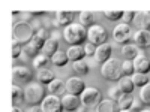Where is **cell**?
Listing matches in <instances>:
<instances>
[{
  "label": "cell",
  "instance_id": "ee69618b",
  "mask_svg": "<svg viewBox=\"0 0 150 112\" xmlns=\"http://www.w3.org/2000/svg\"><path fill=\"white\" fill-rule=\"evenodd\" d=\"M44 14V10H32V15L33 17H39V15H42Z\"/></svg>",
  "mask_w": 150,
  "mask_h": 112
},
{
  "label": "cell",
  "instance_id": "b9f144b4",
  "mask_svg": "<svg viewBox=\"0 0 150 112\" xmlns=\"http://www.w3.org/2000/svg\"><path fill=\"white\" fill-rule=\"evenodd\" d=\"M21 21L23 22H32L33 21V15H32V12H21Z\"/></svg>",
  "mask_w": 150,
  "mask_h": 112
},
{
  "label": "cell",
  "instance_id": "ab89813d",
  "mask_svg": "<svg viewBox=\"0 0 150 112\" xmlns=\"http://www.w3.org/2000/svg\"><path fill=\"white\" fill-rule=\"evenodd\" d=\"M42 21H39V20H33L32 22H30V26H32V29H33V32H35V34L39 32V30H42L44 29V26H42Z\"/></svg>",
  "mask_w": 150,
  "mask_h": 112
},
{
  "label": "cell",
  "instance_id": "484cf974",
  "mask_svg": "<svg viewBox=\"0 0 150 112\" xmlns=\"http://www.w3.org/2000/svg\"><path fill=\"white\" fill-rule=\"evenodd\" d=\"M69 61V58H68V54L66 52H63V51H59L51 57V63L54 64V66H59V67H62V66H66V63Z\"/></svg>",
  "mask_w": 150,
  "mask_h": 112
},
{
  "label": "cell",
  "instance_id": "1f68e13d",
  "mask_svg": "<svg viewBox=\"0 0 150 112\" xmlns=\"http://www.w3.org/2000/svg\"><path fill=\"white\" fill-rule=\"evenodd\" d=\"M138 99L147 106H150V82L147 85H144L143 88H140V94H138Z\"/></svg>",
  "mask_w": 150,
  "mask_h": 112
},
{
  "label": "cell",
  "instance_id": "9c48e42d",
  "mask_svg": "<svg viewBox=\"0 0 150 112\" xmlns=\"http://www.w3.org/2000/svg\"><path fill=\"white\" fill-rule=\"evenodd\" d=\"M12 79H14V85L32 82V72L26 66H15L12 69Z\"/></svg>",
  "mask_w": 150,
  "mask_h": 112
},
{
  "label": "cell",
  "instance_id": "2e32d148",
  "mask_svg": "<svg viewBox=\"0 0 150 112\" xmlns=\"http://www.w3.org/2000/svg\"><path fill=\"white\" fill-rule=\"evenodd\" d=\"M66 91V82H63L62 79L56 78L51 84H48V93L51 96H63Z\"/></svg>",
  "mask_w": 150,
  "mask_h": 112
},
{
  "label": "cell",
  "instance_id": "30bf717a",
  "mask_svg": "<svg viewBox=\"0 0 150 112\" xmlns=\"http://www.w3.org/2000/svg\"><path fill=\"white\" fill-rule=\"evenodd\" d=\"M87 88L86 87V82L81 79V78H69L66 81V93L68 94H72V96H81L83 91Z\"/></svg>",
  "mask_w": 150,
  "mask_h": 112
},
{
  "label": "cell",
  "instance_id": "60d3db41",
  "mask_svg": "<svg viewBox=\"0 0 150 112\" xmlns=\"http://www.w3.org/2000/svg\"><path fill=\"white\" fill-rule=\"evenodd\" d=\"M141 106H143V102L140 100V99H134V103H132L131 111H132V112H141V111H143Z\"/></svg>",
  "mask_w": 150,
  "mask_h": 112
},
{
  "label": "cell",
  "instance_id": "8d00e7d4",
  "mask_svg": "<svg viewBox=\"0 0 150 112\" xmlns=\"http://www.w3.org/2000/svg\"><path fill=\"white\" fill-rule=\"evenodd\" d=\"M110 99L111 100H114V102H119V99L123 96V93H122V90L119 88V87H112V88H110Z\"/></svg>",
  "mask_w": 150,
  "mask_h": 112
},
{
  "label": "cell",
  "instance_id": "8992f818",
  "mask_svg": "<svg viewBox=\"0 0 150 112\" xmlns=\"http://www.w3.org/2000/svg\"><path fill=\"white\" fill-rule=\"evenodd\" d=\"M81 103L83 106H98L104 99H102V93L99 91L95 87H87L81 94Z\"/></svg>",
  "mask_w": 150,
  "mask_h": 112
},
{
  "label": "cell",
  "instance_id": "603a6c76",
  "mask_svg": "<svg viewBox=\"0 0 150 112\" xmlns=\"http://www.w3.org/2000/svg\"><path fill=\"white\" fill-rule=\"evenodd\" d=\"M59 51V41H54V39H50L45 42V46H44V49H42V52L47 55V57H53L56 52Z\"/></svg>",
  "mask_w": 150,
  "mask_h": 112
},
{
  "label": "cell",
  "instance_id": "5bb4252c",
  "mask_svg": "<svg viewBox=\"0 0 150 112\" xmlns=\"http://www.w3.org/2000/svg\"><path fill=\"white\" fill-rule=\"evenodd\" d=\"M111 52H112V46L107 42V43H104V45H101V46H98L96 54H95V60L98 61V63L104 64V63H107V61L110 60Z\"/></svg>",
  "mask_w": 150,
  "mask_h": 112
},
{
  "label": "cell",
  "instance_id": "4fadbf2b",
  "mask_svg": "<svg viewBox=\"0 0 150 112\" xmlns=\"http://www.w3.org/2000/svg\"><path fill=\"white\" fill-rule=\"evenodd\" d=\"M134 67H135V73L147 75V72H150V60L146 57L144 51H140L138 57L134 60Z\"/></svg>",
  "mask_w": 150,
  "mask_h": 112
},
{
  "label": "cell",
  "instance_id": "8fae6325",
  "mask_svg": "<svg viewBox=\"0 0 150 112\" xmlns=\"http://www.w3.org/2000/svg\"><path fill=\"white\" fill-rule=\"evenodd\" d=\"M62 103H63V109L66 112H77L81 108V99L78 96H72V94H66L62 97Z\"/></svg>",
  "mask_w": 150,
  "mask_h": 112
},
{
  "label": "cell",
  "instance_id": "ffe728a7",
  "mask_svg": "<svg viewBox=\"0 0 150 112\" xmlns=\"http://www.w3.org/2000/svg\"><path fill=\"white\" fill-rule=\"evenodd\" d=\"M66 54H68V58L72 60L74 63H75V61H80V60H83L84 55H86L84 46H81V45H78V46H69L68 51H66Z\"/></svg>",
  "mask_w": 150,
  "mask_h": 112
},
{
  "label": "cell",
  "instance_id": "f1b7e54d",
  "mask_svg": "<svg viewBox=\"0 0 150 112\" xmlns=\"http://www.w3.org/2000/svg\"><path fill=\"white\" fill-rule=\"evenodd\" d=\"M38 52H39V51H36L32 45H26V46L23 48L21 58H23V61H27V60H32V61H33V58L38 55Z\"/></svg>",
  "mask_w": 150,
  "mask_h": 112
},
{
  "label": "cell",
  "instance_id": "d4e9b609",
  "mask_svg": "<svg viewBox=\"0 0 150 112\" xmlns=\"http://www.w3.org/2000/svg\"><path fill=\"white\" fill-rule=\"evenodd\" d=\"M54 73L50 70V69H42V70H38V81L41 84H51L54 81Z\"/></svg>",
  "mask_w": 150,
  "mask_h": 112
},
{
  "label": "cell",
  "instance_id": "7bdbcfd3",
  "mask_svg": "<svg viewBox=\"0 0 150 112\" xmlns=\"http://www.w3.org/2000/svg\"><path fill=\"white\" fill-rule=\"evenodd\" d=\"M51 39L59 41V39H60V33H59V32H51Z\"/></svg>",
  "mask_w": 150,
  "mask_h": 112
},
{
  "label": "cell",
  "instance_id": "f35d334b",
  "mask_svg": "<svg viewBox=\"0 0 150 112\" xmlns=\"http://www.w3.org/2000/svg\"><path fill=\"white\" fill-rule=\"evenodd\" d=\"M134 18H135V12L134 10H125L123 12V17H122L123 24H128V26H129V22L134 21Z\"/></svg>",
  "mask_w": 150,
  "mask_h": 112
},
{
  "label": "cell",
  "instance_id": "f6af8a7d",
  "mask_svg": "<svg viewBox=\"0 0 150 112\" xmlns=\"http://www.w3.org/2000/svg\"><path fill=\"white\" fill-rule=\"evenodd\" d=\"M30 112H44V111H42V108H35L33 106V108H30Z\"/></svg>",
  "mask_w": 150,
  "mask_h": 112
},
{
  "label": "cell",
  "instance_id": "ac0fdd59",
  "mask_svg": "<svg viewBox=\"0 0 150 112\" xmlns=\"http://www.w3.org/2000/svg\"><path fill=\"white\" fill-rule=\"evenodd\" d=\"M96 112H120V108L117 102L111 100V99H105L96 106Z\"/></svg>",
  "mask_w": 150,
  "mask_h": 112
},
{
  "label": "cell",
  "instance_id": "5b68a950",
  "mask_svg": "<svg viewBox=\"0 0 150 112\" xmlns=\"http://www.w3.org/2000/svg\"><path fill=\"white\" fill-rule=\"evenodd\" d=\"M87 39H89V42L93 43L95 46H101V45L107 43L108 33L102 26H93L90 29H87Z\"/></svg>",
  "mask_w": 150,
  "mask_h": 112
},
{
  "label": "cell",
  "instance_id": "7dc6e473",
  "mask_svg": "<svg viewBox=\"0 0 150 112\" xmlns=\"http://www.w3.org/2000/svg\"><path fill=\"white\" fill-rule=\"evenodd\" d=\"M18 14H20V10H12V15H14V17L18 15Z\"/></svg>",
  "mask_w": 150,
  "mask_h": 112
},
{
  "label": "cell",
  "instance_id": "7c38bea8",
  "mask_svg": "<svg viewBox=\"0 0 150 112\" xmlns=\"http://www.w3.org/2000/svg\"><path fill=\"white\" fill-rule=\"evenodd\" d=\"M134 42L141 51H144L146 48H150V30H138L134 33Z\"/></svg>",
  "mask_w": 150,
  "mask_h": 112
},
{
  "label": "cell",
  "instance_id": "d590c367",
  "mask_svg": "<svg viewBox=\"0 0 150 112\" xmlns=\"http://www.w3.org/2000/svg\"><path fill=\"white\" fill-rule=\"evenodd\" d=\"M23 48H24V45H21L20 42H17V41L12 42V57H14V58L21 57V54H23Z\"/></svg>",
  "mask_w": 150,
  "mask_h": 112
},
{
  "label": "cell",
  "instance_id": "4316f807",
  "mask_svg": "<svg viewBox=\"0 0 150 112\" xmlns=\"http://www.w3.org/2000/svg\"><path fill=\"white\" fill-rule=\"evenodd\" d=\"M24 100V90H21L18 85H12V103L14 106H18Z\"/></svg>",
  "mask_w": 150,
  "mask_h": 112
},
{
  "label": "cell",
  "instance_id": "6da1fadb",
  "mask_svg": "<svg viewBox=\"0 0 150 112\" xmlns=\"http://www.w3.org/2000/svg\"><path fill=\"white\" fill-rule=\"evenodd\" d=\"M62 37L71 46H78L87 39V29L81 24H71L63 29Z\"/></svg>",
  "mask_w": 150,
  "mask_h": 112
},
{
  "label": "cell",
  "instance_id": "4dcf8cb0",
  "mask_svg": "<svg viewBox=\"0 0 150 112\" xmlns=\"http://www.w3.org/2000/svg\"><path fill=\"white\" fill-rule=\"evenodd\" d=\"M132 103H134V97L131 94H123L120 99H119V108L120 109H131L132 108Z\"/></svg>",
  "mask_w": 150,
  "mask_h": 112
},
{
  "label": "cell",
  "instance_id": "277c9868",
  "mask_svg": "<svg viewBox=\"0 0 150 112\" xmlns=\"http://www.w3.org/2000/svg\"><path fill=\"white\" fill-rule=\"evenodd\" d=\"M101 75L108 81H120L125 76L123 70H122V64L117 60H111V58L107 61V63L102 64Z\"/></svg>",
  "mask_w": 150,
  "mask_h": 112
},
{
  "label": "cell",
  "instance_id": "9a60e30c",
  "mask_svg": "<svg viewBox=\"0 0 150 112\" xmlns=\"http://www.w3.org/2000/svg\"><path fill=\"white\" fill-rule=\"evenodd\" d=\"M134 24L140 30H149L150 29V12H146V10L135 12Z\"/></svg>",
  "mask_w": 150,
  "mask_h": 112
},
{
  "label": "cell",
  "instance_id": "ba28073f",
  "mask_svg": "<svg viewBox=\"0 0 150 112\" xmlns=\"http://www.w3.org/2000/svg\"><path fill=\"white\" fill-rule=\"evenodd\" d=\"M41 108L44 112H63V103H62V99L57 96H47L44 99V102L41 103Z\"/></svg>",
  "mask_w": 150,
  "mask_h": 112
},
{
  "label": "cell",
  "instance_id": "52a82bcc",
  "mask_svg": "<svg viewBox=\"0 0 150 112\" xmlns=\"http://www.w3.org/2000/svg\"><path fill=\"white\" fill-rule=\"evenodd\" d=\"M112 37H114V41L117 43L128 45L129 41L134 37V33L128 24H117L114 27V30H112Z\"/></svg>",
  "mask_w": 150,
  "mask_h": 112
},
{
  "label": "cell",
  "instance_id": "836d02e7",
  "mask_svg": "<svg viewBox=\"0 0 150 112\" xmlns=\"http://www.w3.org/2000/svg\"><path fill=\"white\" fill-rule=\"evenodd\" d=\"M45 42H47V41H44L42 37H39L38 34H35V36H33V39L30 41L29 45H32V46L36 49V51H42L44 46H45Z\"/></svg>",
  "mask_w": 150,
  "mask_h": 112
},
{
  "label": "cell",
  "instance_id": "3957f363",
  "mask_svg": "<svg viewBox=\"0 0 150 112\" xmlns=\"http://www.w3.org/2000/svg\"><path fill=\"white\" fill-rule=\"evenodd\" d=\"M12 34H14V41L20 42L21 45H29L30 41L33 39V36H35V32L32 29V26L29 22H15L14 24V29H12Z\"/></svg>",
  "mask_w": 150,
  "mask_h": 112
},
{
  "label": "cell",
  "instance_id": "c3c4849f",
  "mask_svg": "<svg viewBox=\"0 0 150 112\" xmlns=\"http://www.w3.org/2000/svg\"><path fill=\"white\" fill-rule=\"evenodd\" d=\"M120 112H132L131 109H120Z\"/></svg>",
  "mask_w": 150,
  "mask_h": 112
},
{
  "label": "cell",
  "instance_id": "e0dca14e",
  "mask_svg": "<svg viewBox=\"0 0 150 112\" xmlns=\"http://www.w3.org/2000/svg\"><path fill=\"white\" fill-rule=\"evenodd\" d=\"M56 21L59 22V26H71V24H74V12L71 10H60V12H56L54 15Z\"/></svg>",
  "mask_w": 150,
  "mask_h": 112
},
{
  "label": "cell",
  "instance_id": "bcb514c9",
  "mask_svg": "<svg viewBox=\"0 0 150 112\" xmlns=\"http://www.w3.org/2000/svg\"><path fill=\"white\" fill-rule=\"evenodd\" d=\"M12 112H24L21 108H18V106H14V108H12Z\"/></svg>",
  "mask_w": 150,
  "mask_h": 112
},
{
  "label": "cell",
  "instance_id": "7402d4cb",
  "mask_svg": "<svg viewBox=\"0 0 150 112\" xmlns=\"http://www.w3.org/2000/svg\"><path fill=\"white\" fill-rule=\"evenodd\" d=\"M119 88L122 90L123 94H131L135 88V84L132 81L131 76H123L120 81H119Z\"/></svg>",
  "mask_w": 150,
  "mask_h": 112
},
{
  "label": "cell",
  "instance_id": "44dd1931",
  "mask_svg": "<svg viewBox=\"0 0 150 112\" xmlns=\"http://www.w3.org/2000/svg\"><path fill=\"white\" fill-rule=\"evenodd\" d=\"M80 24L84 26L86 29H90L93 26H96V15L93 12H89V10H84L80 14Z\"/></svg>",
  "mask_w": 150,
  "mask_h": 112
},
{
  "label": "cell",
  "instance_id": "681fc988",
  "mask_svg": "<svg viewBox=\"0 0 150 112\" xmlns=\"http://www.w3.org/2000/svg\"><path fill=\"white\" fill-rule=\"evenodd\" d=\"M77 112H84V108H83V106H81V108H80V109H78V111H77Z\"/></svg>",
  "mask_w": 150,
  "mask_h": 112
},
{
  "label": "cell",
  "instance_id": "74e56055",
  "mask_svg": "<svg viewBox=\"0 0 150 112\" xmlns=\"http://www.w3.org/2000/svg\"><path fill=\"white\" fill-rule=\"evenodd\" d=\"M96 49H98V46H95V45L90 43V42H87V43L84 45V52H86L87 57H93V55L96 54Z\"/></svg>",
  "mask_w": 150,
  "mask_h": 112
},
{
  "label": "cell",
  "instance_id": "83f0119b",
  "mask_svg": "<svg viewBox=\"0 0 150 112\" xmlns=\"http://www.w3.org/2000/svg\"><path fill=\"white\" fill-rule=\"evenodd\" d=\"M72 67H74V70L77 72L78 75H87V73H89V70H90V67H89V63H87L86 60L75 61V63L72 64Z\"/></svg>",
  "mask_w": 150,
  "mask_h": 112
},
{
  "label": "cell",
  "instance_id": "7a4b0ae2",
  "mask_svg": "<svg viewBox=\"0 0 150 112\" xmlns=\"http://www.w3.org/2000/svg\"><path fill=\"white\" fill-rule=\"evenodd\" d=\"M45 88L41 84L36 82H30L26 90H24V102H26L29 106H38L44 102L45 99Z\"/></svg>",
  "mask_w": 150,
  "mask_h": 112
},
{
  "label": "cell",
  "instance_id": "d6986e66",
  "mask_svg": "<svg viewBox=\"0 0 150 112\" xmlns=\"http://www.w3.org/2000/svg\"><path fill=\"white\" fill-rule=\"evenodd\" d=\"M140 54V48L137 45H132V43H128V45H123L122 48V55L125 57V60H129V61H134Z\"/></svg>",
  "mask_w": 150,
  "mask_h": 112
},
{
  "label": "cell",
  "instance_id": "cb8c5ba5",
  "mask_svg": "<svg viewBox=\"0 0 150 112\" xmlns=\"http://www.w3.org/2000/svg\"><path fill=\"white\" fill-rule=\"evenodd\" d=\"M50 57H47L45 54H38L35 58H33V67L36 70H42V69H47L48 63H50Z\"/></svg>",
  "mask_w": 150,
  "mask_h": 112
},
{
  "label": "cell",
  "instance_id": "d6a6232c",
  "mask_svg": "<svg viewBox=\"0 0 150 112\" xmlns=\"http://www.w3.org/2000/svg\"><path fill=\"white\" fill-rule=\"evenodd\" d=\"M122 70H123V75L125 76H132L135 73V67H134V61H129V60H125L122 63Z\"/></svg>",
  "mask_w": 150,
  "mask_h": 112
},
{
  "label": "cell",
  "instance_id": "f907efd6",
  "mask_svg": "<svg viewBox=\"0 0 150 112\" xmlns=\"http://www.w3.org/2000/svg\"><path fill=\"white\" fill-rule=\"evenodd\" d=\"M141 112H150V111H146V109H143V111H141Z\"/></svg>",
  "mask_w": 150,
  "mask_h": 112
},
{
  "label": "cell",
  "instance_id": "f546056e",
  "mask_svg": "<svg viewBox=\"0 0 150 112\" xmlns=\"http://www.w3.org/2000/svg\"><path fill=\"white\" fill-rule=\"evenodd\" d=\"M131 78H132L135 87H140V88H143L144 85L149 84V76H147V75H144V73H134Z\"/></svg>",
  "mask_w": 150,
  "mask_h": 112
},
{
  "label": "cell",
  "instance_id": "e575fe53",
  "mask_svg": "<svg viewBox=\"0 0 150 112\" xmlns=\"http://www.w3.org/2000/svg\"><path fill=\"white\" fill-rule=\"evenodd\" d=\"M125 10H104V17L110 21H117L123 17Z\"/></svg>",
  "mask_w": 150,
  "mask_h": 112
}]
</instances>
